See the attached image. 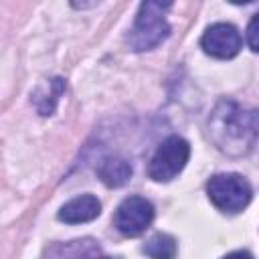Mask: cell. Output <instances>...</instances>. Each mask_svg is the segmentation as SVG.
<instances>
[{"label":"cell","mask_w":259,"mask_h":259,"mask_svg":"<svg viewBox=\"0 0 259 259\" xmlns=\"http://www.w3.org/2000/svg\"><path fill=\"white\" fill-rule=\"evenodd\" d=\"M257 111L243 107L235 99H221L206 121V132L214 148L231 158L247 156L257 144Z\"/></svg>","instance_id":"1"},{"label":"cell","mask_w":259,"mask_h":259,"mask_svg":"<svg viewBox=\"0 0 259 259\" xmlns=\"http://www.w3.org/2000/svg\"><path fill=\"white\" fill-rule=\"evenodd\" d=\"M172 4L162 2H142L134 20V26L127 34V45L136 53L152 51L160 42H164L170 34V24L166 20V10H170Z\"/></svg>","instance_id":"2"},{"label":"cell","mask_w":259,"mask_h":259,"mask_svg":"<svg viewBox=\"0 0 259 259\" xmlns=\"http://www.w3.org/2000/svg\"><path fill=\"white\" fill-rule=\"evenodd\" d=\"M206 194L221 212L235 214L247 208L253 198V188L245 176L237 172H223L208 178Z\"/></svg>","instance_id":"3"},{"label":"cell","mask_w":259,"mask_h":259,"mask_svg":"<svg viewBox=\"0 0 259 259\" xmlns=\"http://www.w3.org/2000/svg\"><path fill=\"white\" fill-rule=\"evenodd\" d=\"M188 158L190 144L180 136H170L156 148L148 166V176L156 182H170L184 170Z\"/></svg>","instance_id":"4"},{"label":"cell","mask_w":259,"mask_h":259,"mask_svg":"<svg viewBox=\"0 0 259 259\" xmlns=\"http://www.w3.org/2000/svg\"><path fill=\"white\" fill-rule=\"evenodd\" d=\"M154 221V204L144 196H127L119 202L113 214V227L125 237L142 235Z\"/></svg>","instance_id":"5"},{"label":"cell","mask_w":259,"mask_h":259,"mask_svg":"<svg viewBox=\"0 0 259 259\" xmlns=\"http://www.w3.org/2000/svg\"><path fill=\"white\" fill-rule=\"evenodd\" d=\"M200 47L214 59H233L243 47V36L237 26L229 22H214L200 36Z\"/></svg>","instance_id":"6"},{"label":"cell","mask_w":259,"mask_h":259,"mask_svg":"<svg viewBox=\"0 0 259 259\" xmlns=\"http://www.w3.org/2000/svg\"><path fill=\"white\" fill-rule=\"evenodd\" d=\"M101 214V202L97 196L93 194H81V196H75L71 198L69 202H65L57 217L59 221L67 223V225H81V223H89V221H95L97 217Z\"/></svg>","instance_id":"7"},{"label":"cell","mask_w":259,"mask_h":259,"mask_svg":"<svg viewBox=\"0 0 259 259\" xmlns=\"http://www.w3.org/2000/svg\"><path fill=\"white\" fill-rule=\"evenodd\" d=\"M95 172H97V178L105 186L119 188L132 178L134 170H132V164L125 158H121V156H105V158L99 160Z\"/></svg>","instance_id":"8"},{"label":"cell","mask_w":259,"mask_h":259,"mask_svg":"<svg viewBox=\"0 0 259 259\" xmlns=\"http://www.w3.org/2000/svg\"><path fill=\"white\" fill-rule=\"evenodd\" d=\"M67 83L63 77H53L45 83H40L34 91H32V103L36 107V111L40 115H53L57 109V103L61 99V95L65 93Z\"/></svg>","instance_id":"9"},{"label":"cell","mask_w":259,"mask_h":259,"mask_svg":"<svg viewBox=\"0 0 259 259\" xmlns=\"http://www.w3.org/2000/svg\"><path fill=\"white\" fill-rule=\"evenodd\" d=\"M101 249L93 239H75L51 247L47 259H99Z\"/></svg>","instance_id":"10"},{"label":"cell","mask_w":259,"mask_h":259,"mask_svg":"<svg viewBox=\"0 0 259 259\" xmlns=\"http://www.w3.org/2000/svg\"><path fill=\"white\" fill-rule=\"evenodd\" d=\"M144 255L150 259H176L178 255V243L168 233H156L152 235L146 245L142 247Z\"/></svg>","instance_id":"11"},{"label":"cell","mask_w":259,"mask_h":259,"mask_svg":"<svg viewBox=\"0 0 259 259\" xmlns=\"http://www.w3.org/2000/svg\"><path fill=\"white\" fill-rule=\"evenodd\" d=\"M257 16L259 14H253V18L249 20V26H247V42H249V49L253 53H257Z\"/></svg>","instance_id":"12"},{"label":"cell","mask_w":259,"mask_h":259,"mask_svg":"<svg viewBox=\"0 0 259 259\" xmlns=\"http://www.w3.org/2000/svg\"><path fill=\"white\" fill-rule=\"evenodd\" d=\"M223 259H253V255L249 251H233V253L225 255Z\"/></svg>","instance_id":"13"},{"label":"cell","mask_w":259,"mask_h":259,"mask_svg":"<svg viewBox=\"0 0 259 259\" xmlns=\"http://www.w3.org/2000/svg\"><path fill=\"white\" fill-rule=\"evenodd\" d=\"M99 259H121V257H109V255H101Z\"/></svg>","instance_id":"14"}]
</instances>
